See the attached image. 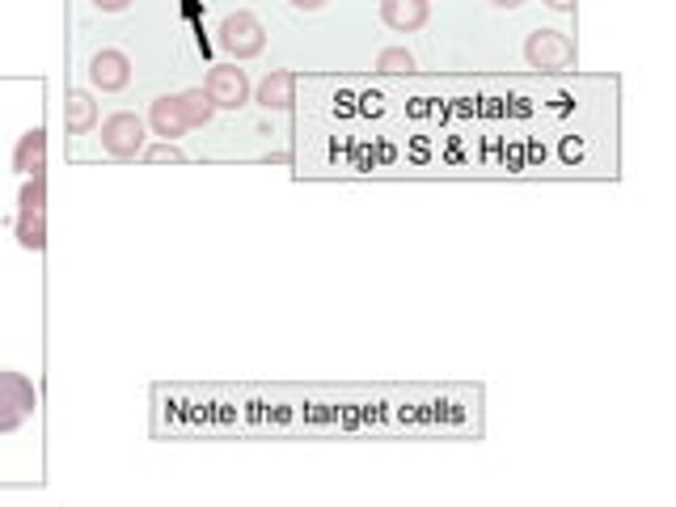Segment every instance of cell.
<instances>
[{
  "label": "cell",
  "mask_w": 676,
  "mask_h": 507,
  "mask_svg": "<svg viewBox=\"0 0 676 507\" xmlns=\"http://www.w3.org/2000/svg\"><path fill=\"white\" fill-rule=\"evenodd\" d=\"M18 245L22 250H47V173L22 178L18 191Z\"/></svg>",
  "instance_id": "1"
},
{
  "label": "cell",
  "mask_w": 676,
  "mask_h": 507,
  "mask_svg": "<svg viewBox=\"0 0 676 507\" xmlns=\"http://www.w3.org/2000/svg\"><path fill=\"white\" fill-rule=\"evenodd\" d=\"M39 411V389L25 372L0 368V435H13L30 414Z\"/></svg>",
  "instance_id": "2"
},
{
  "label": "cell",
  "mask_w": 676,
  "mask_h": 507,
  "mask_svg": "<svg viewBox=\"0 0 676 507\" xmlns=\"http://www.w3.org/2000/svg\"><path fill=\"white\" fill-rule=\"evenodd\" d=\"M102 148L115 161H136L148 148V123L131 110H115L102 119Z\"/></svg>",
  "instance_id": "3"
},
{
  "label": "cell",
  "mask_w": 676,
  "mask_h": 507,
  "mask_svg": "<svg viewBox=\"0 0 676 507\" xmlns=\"http://www.w3.org/2000/svg\"><path fill=\"white\" fill-rule=\"evenodd\" d=\"M216 43H220V51H224V55H233L237 64H245V60L263 55V47H266V25L258 22L254 13L237 9V13H229V18L220 22Z\"/></svg>",
  "instance_id": "4"
},
{
  "label": "cell",
  "mask_w": 676,
  "mask_h": 507,
  "mask_svg": "<svg viewBox=\"0 0 676 507\" xmlns=\"http://www.w3.org/2000/svg\"><path fill=\"white\" fill-rule=\"evenodd\" d=\"M575 43L562 34V30H532L525 39V64L537 73H567L575 68Z\"/></svg>",
  "instance_id": "5"
},
{
  "label": "cell",
  "mask_w": 676,
  "mask_h": 507,
  "mask_svg": "<svg viewBox=\"0 0 676 507\" xmlns=\"http://www.w3.org/2000/svg\"><path fill=\"white\" fill-rule=\"evenodd\" d=\"M203 94L212 97L216 110H242L245 102L254 97V85H250L245 68H237V64H216L203 81Z\"/></svg>",
  "instance_id": "6"
},
{
  "label": "cell",
  "mask_w": 676,
  "mask_h": 507,
  "mask_svg": "<svg viewBox=\"0 0 676 507\" xmlns=\"http://www.w3.org/2000/svg\"><path fill=\"white\" fill-rule=\"evenodd\" d=\"M89 85L102 89V94H119V89H127V85H131V60L115 47H102L94 60H89Z\"/></svg>",
  "instance_id": "7"
},
{
  "label": "cell",
  "mask_w": 676,
  "mask_h": 507,
  "mask_svg": "<svg viewBox=\"0 0 676 507\" xmlns=\"http://www.w3.org/2000/svg\"><path fill=\"white\" fill-rule=\"evenodd\" d=\"M432 18V0H381V22L393 34H414Z\"/></svg>",
  "instance_id": "8"
},
{
  "label": "cell",
  "mask_w": 676,
  "mask_h": 507,
  "mask_svg": "<svg viewBox=\"0 0 676 507\" xmlns=\"http://www.w3.org/2000/svg\"><path fill=\"white\" fill-rule=\"evenodd\" d=\"M148 131L152 136H161V140H178V136H187L191 131V123H187V115H182V102H178V94H166L157 97L152 106H148Z\"/></svg>",
  "instance_id": "9"
},
{
  "label": "cell",
  "mask_w": 676,
  "mask_h": 507,
  "mask_svg": "<svg viewBox=\"0 0 676 507\" xmlns=\"http://www.w3.org/2000/svg\"><path fill=\"white\" fill-rule=\"evenodd\" d=\"M13 169L30 178V173H47V131L43 127H30L18 136L13 145Z\"/></svg>",
  "instance_id": "10"
},
{
  "label": "cell",
  "mask_w": 676,
  "mask_h": 507,
  "mask_svg": "<svg viewBox=\"0 0 676 507\" xmlns=\"http://www.w3.org/2000/svg\"><path fill=\"white\" fill-rule=\"evenodd\" d=\"M254 102H258L263 110H292V102H296V76H292L288 68H271V73L258 81Z\"/></svg>",
  "instance_id": "11"
},
{
  "label": "cell",
  "mask_w": 676,
  "mask_h": 507,
  "mask_svg": "<svg viewBox=\"0 0 676 507\" xmlns=\"http://www.w3.org/2000/svg\"><path fill=\"white\" fill-rule=\"evenodd\" d=\"M97 127V102L89 89H68L64 97V131L68 136H89Z\"/></svg>",
  "instance_id": "12"
},
{
  "label": "cell",
  "mask_w": 676,
  "mask_h": 507,
  "mask_svg": "<svg viewBox=\"0 0 676 507\" xmlns=\"http://www.w3.org/2000/svg\"><path fill=\"white\" fill-rule=\"evenodd\" d=\"M178 102H182V115H187V123H191V127H208V123H212V115H216L212 97L203 94V89H182V94H178Z\"/></svg>",
  "instance_id": "13"
},
{
  "label": "cell",
  "mask_w": 676,
  "mask_h": 507,
  "mask_svg": "<svg viewBox=\"0 0 676 507\" xmlns=\"http://www.w3.org/2000/svg\"><path fill=\"white\" fill-rule=\"evenodd\" d=\"M377 68H381V73H411L414 55L406 47H385L377 55Z\"/></svg>",
  "instance_id": "14"
},
{
  "label": "cell",
  "mask_w": 676,
  "mask_h": 507,
  "mask_svg": "<svg viewBox=\"0 0 676 507\" xmlns=\"http://www.w3.org/2000/svg\"><path fill=\"white\" fill-rule=\"evenodd\" d=\"M140 157H148V161H173V166H182V161H187V152L173 145V140H161V145L145 148Z\"/></svg>",
  "instance_id": "15"
},
{
  "label": "cell",
  "mask_w": 676,
  "mask_h": 507,
  "mask_svg": "<svg viewBox=\"0 0 676 507\" xmlns=\"http://www.w3.org/2000/svg\"><path fill=\"white\" fill-rule=\"evenodd\" d=\"M94 9H102V13H123V9H131V0H94Z\"/></svg>",
  "instance_id": "16"
},
{
  "label": "cell",
  "mask_w": 676,
  "mask_h": 507,
  "mask_svg": "<svg viewBox=\"0 0 676 507\" xmlns=\"http://www.w3.org/2000/svg\"><path fill=\"white\" fill-rule=\"evenodd\" d=\"M292 9H300V13H317V9H326L330 0H288Z\"/></svg>",
  "instance_id": "17"
},
{
  "label": "cell",
  "mask_w": 676,
  "mask_h": 507,
  "mask_svg": "<svg viewBox=\"0 0 676 507\" xmlns=\"http://www.w3.org/2000/svg\"><path fill=\"white\" fill-rule=\"evenodd\" d=\"M541 4H550L554 13H571L575 9V0H541Z\"/></svg>",
  "instance_id": "18"
},
{
  "label": "cell",
  "mask_w": 676,
  "mask_h": 507,
  "mask_svg": "<svg viewBox=\"0 0 676 507\" xmlns=\"http://www.w3.org/2000/svg\"><path fill=\"white\" fill-rule=\"evenodd\" d=\"M490 4H495V9H507V13H511V9H520L525 0H490Z\"/></svg>",
  "instance_id": "19"
}]
</instances>
